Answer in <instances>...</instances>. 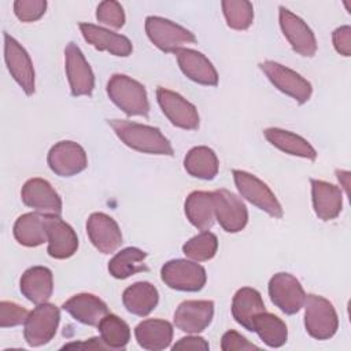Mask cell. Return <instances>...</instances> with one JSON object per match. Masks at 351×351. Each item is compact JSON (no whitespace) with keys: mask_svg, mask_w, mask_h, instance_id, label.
I'll return each instance as SVG.
<instances>
[{"mask_svg":"<svg viewBox=\"0 0 351 351\" xmlns=\"http://www.w3.org/2000/svg\"><path fill=\"white\" fill-rule=\"evenodd\" d=\"M108 125L112 128L118 138L134 151L167 156L174 154L171 144L158 128L125 119H111L108 121Z\"/></svg>","mask_w":351,"mask_h":351,"instance_id":"cell-1","label":"cell"},{"mask_svg":"<svg viewBox=\"0 0 351 351\" xmlns=\"http://www.w3.org/2000/svg\"><path fill=\"white\" fill-rule=\"evenodd\" d=\"M107 95L126 115H148L147 90L138 81L125 74H114L107 82Z\"/></svg>","mask_w":351,"mask_h":351,"instance_id":"cell-2","label":"cell"},{"mask_svg":"<svg viewBox=\"0 0 351 351\" xmlns=\"http://www.w3.org/2000/svg\"><path fill=\"white\" fill-rule=\"evenodd\" d=\"M304 328L317 340H328L335 336L339 328V318L333 304L319 295H306L304 299Z\"/></svg>","mask_w":351,"mask_h":351,"instance_id":"cell-3","label":"cell"},{"mask_svg":"<svg viewBox=\"0 0 351 351\" xmlns=\"http://www.w3.org/2000/svg\"><path fill=\"white\" fill-rule=\"evenodd\" d=\"M60 321L59 308L52 303H41L34 307L25 324L23 337L30 347H40L49 343L56 335Z\"/></svg>","mask_w":351,"mask_h":351,"instance_id":"cell-4","label":"cell"},{"mask_svg":"<svg viewBox=\"0 0 351 351\" xmlns=\"http://www.w3.org/2000/svg\"><path fill=\"white\" fill-rule=\"evenodd\" d=\"M145 33L151 43L162 52H174L184 48L185 44L196 41L193 33L162 16H147Z\"/></svg>","mask_w":351,"mask_h":351,"instance_id":"cell-5","label":"cell"},{"mask_svg":"<svg viewBox=\"0 0 351 351\" xmlns=\"http://www.w3.org/2000/svg\"><path fill=\"white\" fill-rule=\"evenodd\" d=\"M162 281L171 289L184 292L200 291L207 280L203 266L188 259H173L160 269Z\"/></svg>","mask_w":351,"mask_h":351,"instance_id":"cell-6","label":"cell"},{"mask_svg":"<svg viewBox=\"0 0 351 351\" xmlns=\"http://www.w3.org/2000/svg\"><path fill=\"white\" fill-rule=\"evenodd\" d=\"M233 180L240 195L251 204L274 218L282 217V207L276 195L256 176L244 170H233Z\"/></svg>","mask_w":351,"mask_h":351,"instance_id":"cell-7","label":"cell"},{"mask_svg":"<svg viewBox=\"0 0 351 351\" xmlns=\"http://www.w3.org/2000/svg\"><path fill=\"white\" fill-rule=\"evenodd\" d=\"M259 67L280 92L291 96L299 104L310 99L313 92L311 84L299 73L273 60H265L259 63Z\"/></svg>","mask_w":351,"mask_h":351,"instance_id":"cell-8","label":"cell"},{"mask_svg":"<svg viewBox=\"0 0 351 351\" xmlns=\"http://www.w3.org/2000/svg\"><path fill=\"white\" fill-rule=\"evenodd\" d=\"M269 296L282 313L296 314L304 304L306 293L300 281L289 273H277L269 281Z\"/></svg>","mask_w":351,"mask_h":351,"instance_id":"cell-9","label":"cell"},{"mask_svg":"<svg viewBox=\"0 0 351 351\" xmlns=\"http://www.w3.org/2000/svg\"><path fill=\"white\" fill-rule=\"evenodd\" d=\"M4 59L7 69L22 90L30 96L34 93V67L26 49L8 33H4Z\"/></svg>","mask_w":351,"mask_h":351,"instance_id":"cell-10","label":"cell"},{"mask_svg":"<svg viewBox=\"0 0 351 351\" xmlns=\"http://www.w3.org/2000/svg\"><path fill=\"white\" fill-rule=\"evenodd\" d=\"M213 193L215 219L228 233L243 230L248 222V211L240 197L228 189H217Z\"/></svg>","mask_w":351,"mask_h":351,"instance_id":"cell-11","label":"cell"},{"mask_svg":"<svg viewBox=\"0 0 351 351\" xmlns=\"http://www.w3.org/2000/svg\"><path fill=\"white\" fill-rule=\"evenodd\" d=\"M47 162L49 169L59 177H73L88 166L85 149L75 141L63 140L51 147Z\"/></svg>","mask_w":351,"mask_h":351,"instance_id":"cell-12","label":"cell"},{"mask_svg":"<svg viewBox=\"0 0 351 351\" xmlns=\"http://www.w3.org/2000/svg\"><path fill=\"white\" fill-rule=\"evenodd\" d=\"M66 75L74 97L90 96L95 88V75L77 44L69 43L64 49Z\"/></svg>","mask_w":351,"mask_h":351,"instance_id":"cell-13","label":"cell"},{"mask_svg":"<svg viewBox=\"0 0 351 351\" xmlns=\"http://www.w3.org/2000/svg\"><path fill=\"white\" fill-rule=\"evenodd\" d=\"M156 99L163 114L174 126L185 130H195L199 128V114L196 107L180 93L160 86L156 89Z\"/></svg>","mask_w":351,"mask_h":351,"instance_id":"cell-14","label":"cell"},{"mask_svg":"<svg viewBox=\"0 0 351 351\" xmlns=\"http://www.w3.org/2000/svg\"><path fill=\"white\" fill-rule=\"evenodd\" d=\"M21 197L25 206L33 208L41 215L62 214V199L52 185L44 178L27 180L21 191Z\"/></svg>","mask_w":351,"mask_h":351,"instance_id":"cell-15","label":"cell"},{"mask_svg":"<svg viewBox=\"0 0 351 351\" xmlns=\"http://www.w3.org/2000/svg\"><path fill=\"white\" fill-rule=\"evenodd\" d=\"M280 26L292 49L302 56L311 58L317 52V40L307 23L285 7H280Z\"/></svg>","mask_w":351,"mask_h":351,"instance_id":"cell-16","label":"cell"},{"mask_svg":"<svg viewBox=\"0 0 351 351\" xmlns=\"http://www.w3.org/2000/svg\"><path fill=\"white\" fill-rule=\"evenodd\" d=\"M48 239V255L55 259H67L78 250V237L74 229L58 215H44Z\"/></svg>","mask_w":351,"mask_h":351,"instance_id":"cell-17","label":"cell"},{"mask_svg":"<svg viewBox=\"0 0 351 351\" xmlns=\"http://www.w3.org/2000/svg\"><path fill=\"white\" fill-rule=\"evenodd\" d=\"M86 233L93 247L101 254H111L122 244L118 223L104 213H93L86 221Z\"/></svg>","mask_w":351,"mask_h":351,"instance_id":"cell-18","label":"cell"},{"mask_svg":"<svg viewBox=\"0 0 351 351\" xmlns=\"http://www.w3.org/2000/svg\"><path fill=\"white\" fill-rule=\"evenodd\" d=\"M214 303L211 300H185L174 313V325L189 335L203 332L213 321Z\"/></svg>","mask_w":351,"mask_h":351,"instance_id":"cell-19","label":"cell"},{"mask_svg":"<svg viewBox=\"0 0 351 351\" xmlns=\"http://www.w3.org/2000/svg\"><path fill=\"white\" fill-rule=\"evenodd\" d=\"M176 56L184 75L193 82L207 86H215L218 84L215 67L202 52L191 48H180L176 51Z\"/></svg>","mask_w":351,"mask_h":351,"instance_id":"cell-20","label":"cell"},{"mask_svg":"<svg viewBox=\"0 0 351 351\" xmlns=\"http://www.w3.org/2000/svg\"><path fill=\"white\" fill-rule=\"evenodd\" d=\"M80 30L85 41L99 51H107L111 55L122 58L129 56L133 51V45L128 37L108 29L81 22Z\"/></svg>","mask_w":351,"mask_h":351,"instance_id":"cell-21","label":"cell"},{"mask_svg":"<svg viewBox=\"0 0 351 351\" xmlns=\"http://www.w3.org/2000/svg\"><path fill=\"white\" fill-rule=\"evenodd\" d=\"M63 310L67 311L75 321L97 326L104 315L108 314L107 304L92 293H77L63 303Z\"/></svg>","mask_w":351,"mask_h":351,"instance_id":"cell-22","label":"cell"},{"mask_svg":"<svg viewBox=\"0 0 351 351\" xmlns=\"http://www.w3.org/2000/svg\"><path fill=\"white\" fill-rule=\"evenodd\" d=\"M311 200L318 218L322 221L335 219L343 207V195L339 186L322 180L311 178Z\"/></svg>","mask_w":351,"mask_h":351,"instance_id":"cell-23","label":"cell"},{"mask_svg":"<svg viewBox=\"0 0 351 351\" xmlns=\"http://www.w3.org/2000/svg\"><path fill=\"white\" fill-rule=\"evenodd\" d=\"M19 288L29 302L34 304L45 303L53 291L52 271L45 266L29 267L21 277Z\"/></svg>","mask_w":351,"mask_h":351,"instance_id":"cell-24","label":"cell"},{"mask_svg":"<svg viewBox=\"0 0 351 351\" xmlns=\"http://www.w3.org/2000/svg\"><path fill=\"white\" fill-rule=\"evenodd\" d=\"M134 336L140 347L151 351L165 350L173 340V326L169 321L149 318L141 321L136 329Z\"/></svg>","mask_w":351,"mask_h":351,"instance_id":"cell-25","label":"cell"},{"mask_svg":"<svg viewBox=\"0 0 351 351\" xmlns=\"http://www.w3.org/2000/svg\"><path fill=\"white\" fill-rule=\"evenodd\" d=\"M263 311H266L265 303L256 289L244 287L234 293L232 300V315L234 321L247 330L252 332L254 318Z\"/></svg>","mask_w":351,"mask_h":351,"instance_id":"cell-26","label":"cell"},{"mask_svg":"<svg viewBox=\"0 0 351 351\" xmlns=\"http://www.w3.org/2000/svg\"><path fill=\"white\" fill-rule=\"evenodd\" d=\"M158 289L148 281H138L129 285L122 293L125 308L138 317H147L158 304Z\"/></svg>","mask_w":351,"mask_h":351,"instance_id":"cell-27","label":"cell"},{"mask_svg":"<svg viewBox=\"0 0 351 351\" xmlns=\"http://www.w3.org/2000/svg\"><path fill=\"white\" fill-rule=\"evenodd\" d=\"M263 134L271 145L288 155L310 160H315L317 158V151L314 149V147L299 134L280 128H267L263 130Z\"/></svg>","mask_w":351,"mask_h":351,"instance_id":"cell-28","label":"cell"},{"mask_svg":"<svg viewBox=\"0 0 351 351\" xmlns=\"http://www.w3.org/2000/svg\"><path fill=\"white\" fill-rule=\"evenodd\" d=\"M188 221L199 230L204 232L213 228L215 221L213 193L206 191H195L188 195L184 204Z\"/></svg>","mask_w":351,"mask_h":351,"instance_id":"cell-29","label":"cell"},{"mask_svg":"<svg viewBox=\"0 0 351 351\" xmlns=\"http://www.w3.org/2000/svg\"><path fill=\"white\" fill-rule=\"evenodd\" d=\"M184 167L186 173L195 178L213 180L218 173L219 162L211 148L199 145L188 151L184 158Z\"/></svg>","mask_w":351,"mask_h":351,"instance_id":"cell-30","label":"cell"},{"mask_svg":"<svg viewBox=\"0 0 351 351\" xmlns=\"http://www.w3.org/2000/svg\"><path fill=\"white\" fill-rule=\"evenodd\" d=\"M12 230L15 240L25 247H38L48 241L44 215L38 213H26L18 217Z\"/></svg>","mask_w":351,"mask_h":351,"instance_id":"cell-31","label":"cell"},{"mask_svg":"<svg viewBox=\"0 0 351 351\" xmlns=\"http://www.w3.org/2000/svg\"><path fill=\"white\" fill-rule=\"evenodd\" d=\"M147 252L137 247H126L117 252L108 262V271L114 278L125 280L136 273L147 271L148 267L144 263Z\"/></svg>","mask_w":351,"mask_h":351,"instance_id":"cell-32","label":"cell"},{"mask_svg":"<svg viewBox=\"0 0 351 351\" xmlns=\"http://www.w3.org/2000/svg\"><path fill=\"white\" fill-rule=\"evenodd\" d=\"M252 332H255L259 339L271 348L284 346L288 339V329L285 322L267 311H263L254 318Z\"/></svg>","mask_w":351,"mask_h":351,"instance_id":"cell-33","label":"cell"},{"mask_svg":"<svg viewBox=\"0 0 351 351\" xmlns=\"http://www.w3.org/2000/svg\"><path fill=\"white\" fill-rule=\"evenodd\" d=\"M100 337L110 350H123L130 340V328L115 314H107L97 325Z\"/></svg>","mask_w":351,"mask_h":351,"instance_id":"cell-34","label":"cell"},{"mask_svg":"<svg viewBox=\"0 0 351 351\" xmlns=\"http://www.w3.org/2000/svg\"><path fill=\"white\" fill-rule=\"evenodd\" d=\"M218 250V239L214 233L204 230L182 245V252L193 262H206L214 258Z\"/></svg>","mask_w":351,"mask_h":351,"instance_id":"cell-35","label":"cell"},{"mask_svg":"<svg viewBox=\"0 0 351 351\" xmlns=\"http://www.w3.org/2000/svg\"><path fill=\"white\" fill-rule=\"evenodd\" d=\"M225 21L234 30H245L252 25L254 7L247 0H223L221 3Z\"/></svg>","mask_w":351,"mask_h":351,"instance_id":"cell-36","label":"cell"},{"mask_svg":"<svg viewBox=\"0 0 351 351\" xmlns=\"http://www.w3.org/2000/svg\"><path fill=\"white\" fill-rule=\"evenodd\" d=\"M96 19L110 27L119 29L125 23V12L118 1L106 0L97 5Z\"/></svg>","mask_w":351,"mask_h":351,"instance_id":"cell-37","label":"cell"},{"mask_svg":"<svg viewBox=\"0 0 351 351\" xmlns=\"http://www.w3.org/2000/svg\"><path fill=\"white\" fill-rule=\"evenodd\" d=\"M47 10L45 0H16L14 14L22 22H34L40 19Z\"/></svg>","mask_w":351,"mask_h":351,"instance_id":"cell-38","label":"cell"},{"mask_svg":"<svg viewBox=\"0 0 351 351\" xmlns=\"http://www.w3.org/2000/svg\"><path fill=\"white\" fill-rule=\"evenodd\" d=\"M29 311L14 302L3 300L0 303V326L1 328H12L25 324Z\"/></svg>","mask_w":351,"mask_h":351,"instance_id":"cell-39","label":"cell"},{"mask_svg":"<svg viewBox=\"0 0 351 351\" xmlns=\"http://www.w3.org/2000/svg\"><path fill=\"white\" fill-rule=\"evenodd\" d=\"M221 348L223 351H234V350H256L258 346H255L254 343L248 341L244 336H241L239 332L236 330H228L222 335L221 339Z\"/></svg>","mask_w":351,"mask_h":351,"instance_id":"cell-40","label":"cell"},{"mask_svg":"<svg viewBox=\"0 0 351 351\" xmlns=\"http://www.w3.org/2000/svg\"><path fill=\"white\" fill-rule=\"evenodd\" d=\"M332 41L335 49L343 55L350 56L351 53V27L348 25L337 27L332 34Z\"/></svg>","mask_w":351,"mask_h":351,"instance_id":"cell-41","label":"cell"},{"mask_svg":"<svg viewBox=\"0 0 351 351\" xmlns=\"http://www.w3.org/2000/svg\"><path fill=\"white\" fill-rule=\"evenodd\" d=\"M210 346L208 343L200 337V336H185V337H181L174 346H173V350H197V351H206L208 350Z\"/></svg>","mask_w":351,"mask_h":351,"instance_id":"cell-42","label":"cell"},{"mask_svg":"<svg viewBox=\"0 0 351 351\" xmlns=\"http://www.w3.org/2000/svg\"><path fill=\"white\" fill-rule=\"evenodd\" d=\"M82 348V350H110L106 343L101 340V337H92L84 343H74V344H67L64 348Z\"/></svg>","mask_w":351,"mask_h":351,"instance_id":"cell-43","label":"cell"},{"mask_svg":"<svg viewBox=\"0 0 351 351\" xmlns=\"http://www.w3.org/2000/svg\"><path fill=\"white\" fill-rule=\"evenodd\" d=\"M336 174H337V178H339V181H340L341 186H343V188H344V191L347 192V191H348L350 173H348V171H344V170H337V171H336Z\"/></svg>","mask_w":351,"mask_h":351,"instance_id":"cell-44","label":"cell"}]
</instances>
